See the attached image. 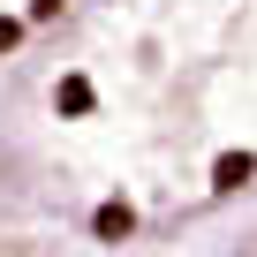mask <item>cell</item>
Returning <instances> with one entry per match:
<instances>
[{"label": "cell", "instance_id": "obj_1", "mask_svg": "<svg viewBox=\"0 0 257 257\" xmlns=\"http://www.w3.org/2000/svg\"><path fill=\"white\" fill-rule=\"evenodd\" d=\"M0 257H61V227H53L46 204L16 182L8 159H0Z\"/></svg>", "mask_w": 257, "mask_h": 257}, {"label": "cell", "instance_id": "obj_2", "mask_svg": "<svg viewBox=\"0 0 257 257\" xmlns=\"http://www.w3.org/2000/svg\"><path fill=\"white\" fill-rule=\"evenodd\" d=\"M76 0H0V61H16L38 31H61Z\"/></svg>", "mask_w": 257, "mask_h": 257}]
</instances>
